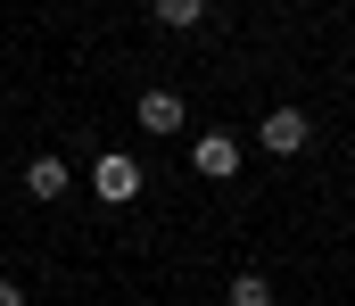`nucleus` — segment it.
I'll return each instance as SVG.
<instances>
[{
	"label": "nucleus",
	"mask_w": 355,
	"mask_h": 306,
	"mask_svg": "<svg viewBox=\"0 0 355 306\" xmlns=\"http://www.w3.org/2000/svg\"><path fill=\"white\" fill-rule=\"evenodd\" d=\"M232 306H272V282L265 273H232Z\"/></svg>",
	"instance_id": "nucleus-7"
},
{
	"label": "nucleus",
	"mask_w": 355,
	"mask_h": 306,
	"mask_svg": "<svg viewBox=\"0 0 355 306\" xmlns=\"http://www.w3.org/2000/svg\"><path fill=\"white\" fill-rule=\"evenodd\" d=\"M132 116H141V133H182V116H190V108H182V92H166V83H157V92H141V108H132Z\"/></svg>",
	"instance_id": "nucleus-4"
},
{
	"label": "nucleus",
	"mask_w": 355,
	"mask_h": 306,
	"mask_svg": "<svg viewBox=\"0 0 355 306\" xmlns=\"http://www.w3.org/2000/svg\"><path fill=\"white\" fill-rule=\"evenodd\" d=\"M257 141H265L272 158H297V149L314 141V124H306V108H272L265 124H257Z\"/></svg>",
	"instance_id": "nucleus-2"
},
{
	"label": "nucleus",
	"mask_w": 355,
	"mask_h": 306,
	"mask_svg": "<svg viewBox=\"0 0 355 306\" xmlns=\"http://www.w3.org/2000/svg\"><path fill=\"white\" fill-rule=\"evenodd\" d=\"M240 158H248V149H240L232 133H198V141H190V166H198L207 182H232V174H240Z\"/></svg>",
	"instance_id": "nucleus-1"
},
{
	"label": "nucleus",
	"mask_w": 355,
	"mask_h": 306,
	"mask_svg": "<svg viewBox=\"0 0 355 306\" xmlns=\"http://www.w3.org/2000/svg\"><path fill=\"white\" fill-rule=\"evenodd\" d=\"M157 25H166V33H190V25H207V0H157Z\"/></svg>",
	"instance_id": "nucleus-6"
},
{
	"label": "nucleus",
	"mask_w": 355,
	"mask_h": 306,
	"mask_svg": "<svg viewBox=\"0 0 355 306\" xmlns=\"http://www.w3.org/2000/svg\"><path fill=\"white\" fill-rule=\"evenodd\" d=\"M91 191H99V199H107V207H124V199H132V191H141V166H132L124 149H107V158L91 166Z\"/></svg>",
	"instance_id": "nucleus-3"
},
{
	"label": "nucleus",
	"mask_w": 355,
	"mask_h": 306,
	"mask_svg": "<svg viewBox=\"0 0 355 306\" xmlns=\"http://www.w3.org/2000/svg\"><path fill=\"white\" fill-rule=\"evenodd\" d=\"M67 182H75L67 158H33V166H25V191H33V199H67Z\"/></svg>",
	"instance_id": "nucleus-5"
},
{
	"label": "nucleus",
	"mask_w": 355,
	"mask_h": 306,
	"mask_svg": "<svg viewBox=\"0 0 355 306\" xmlns=\"http://www.w3.org/2000/svg\"><path fill=\"white\" fill-rule=\"evenodd\" d=\"M0 306H25V290H17V282H0Z\"/></svg>",
	"instance_id": "nucleus-8"
}]
</instances>
